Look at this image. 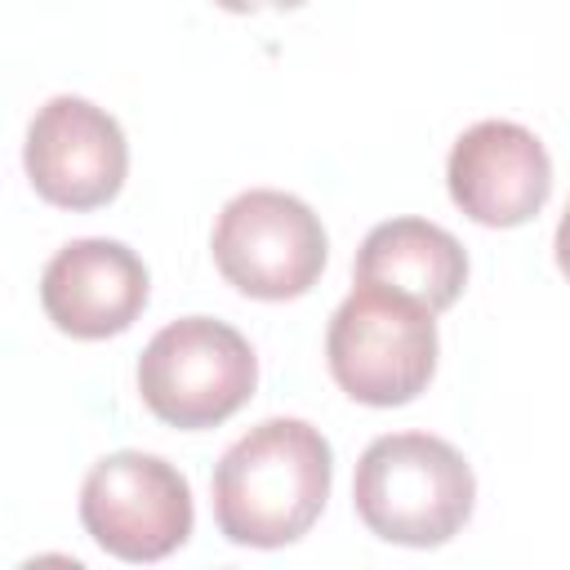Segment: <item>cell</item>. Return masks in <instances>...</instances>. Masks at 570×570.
<instances>
[{
    "instance_id": "9",
    "label": "cell",
    "mask_w": 570,
    "mask_h": 570,
    "mask_svg": "<svg viewBox=\"0 0 570 570\" xmlns=\"http://www.w3.org/2000/svg\"><path fill=\"white\" fill-rule=\"evenodd\" d=\"M151 294L142 258L125 240L85 236L67 240L40 272V307L53 330L71 338H111L125 334Z\"/></svg>"
},
{
    "instance_id": "12",
    "label": "cell",
    "mask_w": 570,
    "mask_h": 570,
    "mask_svg": "<svg viewBox=\"0 0 570 570\" xmlns=\"http://www.w3.org/2000/svg\"><path fill=\"white\" fill-rule=\"evenodd\" d=\"M557 267H561V276L570 281V205H566V214H561V223H557Z\"/></svg>"
},
{
    "instance_id": "8",
    "label": "cell",
    "mask_w": 570,
    "mask_h": 570,
    "mask_svg": "<svg viewBox=\"0 0 570 570\" xmlns=\"http://www.w3.org/2000/svg\"><path fill=\"white\" fill-rule=\"evenodd\" d=\"M450 200L481 227H521L552 196L548 147L517 120H476L445 160Z\"/></svg>"
},
{
    "instance_id": "7",
    "label": "cell",
    "mask_w": 570,
    "mask_h": 570,
    "mask_svg": "<svg viewBox=\"0 0 570 570\" xmlns=\"http://www.w3.org/2000/svg\"><path fill=\"white\" fill-rule=\"evenodd\" d=\"M27 178L40 200L58 209H102L120 196L129 174V142L111 111L89 98H49L27 129Z\"/></svg>"
},
{
    "instance_id": "6",
    "label": "cell",
    "mask_w": 570,
    "mask_h": 570,
    "mask_svg": "<svg viewBox=\"0 0 570 570\" xmlns=\"http://www.w3.org/2000/svg\"><path fill=\"white\" fill-rule=\"evenodd\" d=\"M196 508L187 476L160 454L116 450L98 459L80 485L85 534L120 561H160L191 534Z\"/></svg>"
},
{
    "instance_id": "5",
    "label": "cell",
    "mask_w": 570,
    "mask_h": 570,
    "mask_svg": "<svg viewBox=\"0 0 570 570\" xmlns=\"http://www.w3.org/2000/svg\"><path fill=\"white\" fill-rule=\"evenodd\" d=\"M209 249L223 281L263 303L303 298L330 258V240L312 205L276 187L232 196L214 223Z\"/></svg>"
},
{
    "instance_id": "1",
    "label": "cell",
    "mask_w": 570,
    "mask_h": 570,
    "mask_svg": "<svg viewBox=\"0 0 570 570\" xmlns=\"http://www.w3.org/2000/svg\"><path fill=\"white\" fill-rule=\"evenodd\" d=\"M334 485V450L307 419H263L214 468V521L227 543L285 548L303 539Z\"/></svg>"
},
{
    "instance_id": "3",
    "label": "cell",
    "mask_w": 570,
    "mask_h": 570,
    "mask_svg": "<svg viewBox=\"0 0 570 570\" xmlns=\"http://www.w3.org/2000/svg\"><path fill=\"white\" fill-rule=\"evenodd\" d=\"M325 361L361 405H410L436 374V312L419 298L356 285L330 316Z\"/></svg>"
},
{
    "instance_id": "11",
    "label": "cell",
    "mask_w": 570,
    "mask_h": 570,
    "mask_svg": "<svg viewBox=\"0 0 570 570\" xmlns=\"http://www.w3.org/2000/svg\"><path fill=\"white\" fill-rule=\"evenodd\" d=\"M214 4L227 13H258V9H298L307 0H214Z\"/></svg>"
},
{
    "instance_id": "2",
    "label": "cell",
    "mask_w": 570,
    "mask_h": 570,
    "mask_svg": "<svg viewBox=\"0 0 570 570\" xmlns=\"http://www.w3.org/2000/svg\"><path fill=\"white\" fill-rule=\"evenodd\" d=\"M352 503L383 543L441 548L468 525L476 476L450 441L432 432H387L356 459Z\"/></svg>"
},
{
    "instance_id": "10",
    "label": "cell",
    "mask_w": 570,
    "mask_h": 570,
    "mask_svg": "<svg viewBox=\"0 0 570 570\" xmlns=\"http://www.w3.org/2000/svg\"><path fill=\"white\" fill-rule=\"evenodd\" d=\"M352 281L379 285V289L419 298L432 312H445L459 303L468 285V254L445 227L428 218H387L370 227V236L361 240Z\"/></svg>"
},
{
    "instance_id": "4",
    "label": "cell",
    "mask_w": 570,
    "mask_h": 570,
    "mask_svg": "<svg viewBox=\"0 0 570 570\" xmlns=\"http://www.w3.org/2000/svg\"><path fill=\"white\" fill-rule=\"evenodd\" d=\"M258 387V356L240 330L214 316H178L138 356L142 405L183 432L227 423Z\"/></svg>"
}]
</instances>
